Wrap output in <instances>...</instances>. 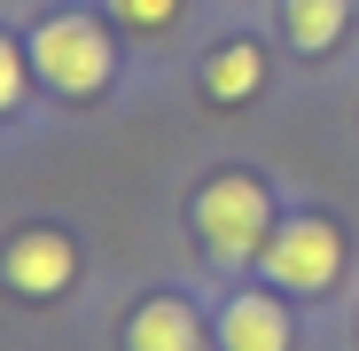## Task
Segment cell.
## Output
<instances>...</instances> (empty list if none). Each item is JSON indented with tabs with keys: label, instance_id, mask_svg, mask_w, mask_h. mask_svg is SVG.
<instances>
[{
	"label": "cell",
	"instance_id": "cell-1",
	"mask_svg": "<svg viewBox=\"0 0 359 351\" xmlns=\"http://www.w3.org/2000/svg\"><path fill=\"white\" fill-rule=\"evenodd\" d=\"M196 234L219 266H243L273 242V195L250 180V172H219V180L196 195Z\"/></svg>",
	"mask_w": 359,
	"mask_h": 351
},
{
	"label": "cell",
	"instance_id": "cell-2",
	"mask_svg": "<svg viewBox=\"0 0 359 351\" xmlns=\"http://www.w3.org/2000/svg\"><path fill=\"white\" fill-rule=\"evenodd\" d=\"M109 63H117V47L94 16H47L32 32V71L55 86V94H102L109 86Z\"/></svg>",
	"mask_w": 359,
	"mask_h": 351
},
{
	"label": "cell",
	"instance_id": "cell-3",
	"mask_svg": "<svg viewBox=\"0 0 359 351\" xmlns=\"http://www.w3.org/2000/svg\"><path fill=\"white\" fill-rule=\"evenodd\" d=\"M258 266H266L273 289L320 297V289L344 273V234H336L328 219H289V226H273V242L258 250Z\"/></svg>",
	"mask_w": 359,
	"mask_h": 351
},
{
	"label": "cell",
	"instance_id": "cell-4",
	"mask_svg": "<svg viewBox=\"0 0 359 351\" xmlns=\"http://www.w3.org/2000/svg\"><path fill=\"white\" fill-rule=\"evenodd\" d=\"M0 273H8V289H16V297H55V289H71V273H79V250H71V234L32 226V234H16V242H8Z\"/></svg>",
	"mask_w": 359,
	"mask_h": 351
},
{
	"label": "cell",
	"instance_id": "cell-5",
	"mask_svg": "<svg viewBox=\"0 0 359 351\" xmlns=\"http://www.w3.org/2000/svg\"><path fill=\"white\" fill-rule=\"evenodd\" d=\"M219 343L226 351H289V312L281 297H234L219 312Z\"/></svg>",
	"mask_w": 359,
	"mask_h": 351
},
{
	"label": "cell",
	"instance_id": "cell-6",
	"mask_svg": "<svg viewBox=\"0 0 359 351\" xmlns=\"http://www.w3.org/2000/svg\"><path fill=\"white\" fill-rule=\"evenodd\" d=\"M196 343H203V328L180 297H149L126 328V351H196Z\"/></svg>",
	"mask_w": 359,
	"mask_h": 351
},
{
	"label": "cell",
	"instance_id": "cell-7",
	"mask_svg": "<svg viewBox=\"0 0 359 351\" xmlns=\"http://www.w3.org/2000/svg\"><path fill=\"white\" fill-rule=\"evenodd\" d=\"M203 86H211V102H250V94L266 86V55H258V39H226L211 63H203Z\"/></svg>",
	"mask_w": 359,
	"mask_h": 351
},
{
	"label": "cell",
	"instance_id": "cell-8",
	"mask_svg": "<svg viewBox=\"0 0 359 351\" xmlns=\"http://www.w3.org/2000/svg\"><path fill=\"white\" fill-rule=\"evenodd\" d=\"M281 24H289V47L328 55V47L344 39V24H351V0H289V8H281Z\"/></svg>",
	"mask_w": 359,
	"mask_h": 351
},
{
	"label": "cell",
	"instance_id": "cell-9",
	"mask_svg": "<svg viewBox=\"0 0 359 351\" xmlns=\"http://www.w3.org/2000/svg\"><path fill=\"white\" fill-rule=\"evenodd\" d=\"M117 16H126L133 32H164V24L180 16V0H117Z\"/></svg>",
	"mask_w": 359,
	"mask_h": 351
},
{
	"label": "cell",
	"instance_id": "cell-10",
	"mask_svg": "<svg viewBox=\"0 0 359 351\" xmlns=\"http://www.w3.org/2000/svg\"><path fill=\"white\" fill-rule=\"evenodd\" d=\"M16 94H24V55H16L8 39H0V117L16 109Z\"/></svg>",
	"mask_w": 359,
	"mask_h": 351
}]
</instances>
